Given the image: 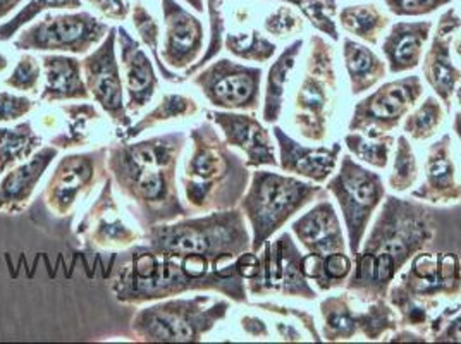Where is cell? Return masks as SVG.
<instances>
[{"label":"cell","instance_id":"cell-1","mask_svg":"<svg viewBox=\"0 0 461 344\" xmlns=\"http://www.w3.org/2000/svg\"><path fill=\"white\" fill-rule=\"evenodd\" d=\"M258 268V253L245 251L228 266L198 257H176L133 245L119 253L113 266L111 289L126 305H143L186 293H219L234 303L249 305L247 281Z\"/></svg>","mask_w":461,"mask_h":344},{"label":"cell","instance_id":"cell-2","mask_svg":"<svg viewBox=\"0 0 461 344\" xmlns=\"http://www.w3.org/2000/svg\"><path fill=\"white\" fill-rule=\"evenodd\" d=\"M186 143V131H171L140 141L121 140L107 147V171L130 202L141 230L194 213L177 190L176 172Z\"/></svg>","mask_w":461,"mask_h":344},{"label":"cell","instance_id":"cell-3","mask_svg":"<svg viewBox=\"0 0 461 344\" xmlns=\"http://www.w3.org/2000/svg\"><path fill=\"white\" fill-rule=\"evenodd\" d=\"M434 209L420 200L385 195L368 238L353 257L345 289L362 303L387 298V291L408 262L436 240Z\"/></svg>","mask_w":461,"mask_h":344},{"label":"cell","instance_id":"cell-4","mask_svg":"<svg viewBox=\"0 0 461 344\" xmlns=\"http://www.w3.org/2000/svg\"><path fill=\"white\" fill-rule=\"evenodd\" d=\"M192 153L185 162L181 186L193 212L236 209L250 185L247 160L234 152L207 117L190 130Z\"/></svg>","mask_w":461,"mask_h":344},{"label":"cell","instance_id":"cell-5","mask_svg":"<svg viewBox=\"0 0 461 344\" xmlns=\"http://www.w3.org/2000/svg\"><path fill=\"white\" fill-rule=\"evenodd\" d=\"M143 240L155 251L198 257L217 266H228L251 249L250 228L240 207L157 224L143 231Z\"/></svg>","mask_w":461,"mask_h":344},{"label":"cell","instance_id":"cell-6","mask_svg":"<svg viewBox=\"0 0 461 344\" xmlns=\"http://www.w3.org/2000/svg\"><path fill=\"white\" fill-rule=\"evenodd\" d=\"M461 294V257L455 251L430 249L419 251L400 272L387 291V302L398 312L400 325L429 327L430 312L439 298Z\"/></svg>","mask_w":461,"mask_h":344},{"label":"cell","instance_id":"cell-7","mask_svg":"<svg viewBox=\"0 0 461 344\" xmlns=\"http://www.w3.org/2000/svg\"><path fill=\"white\" fill-rule=\"evenodd\" d=\"M324 186L293 174L255 169L240 202L251 234V251H260L274 234L313 200L326 198Z\"/></svg>","mask_w":461,"mask_h":344},{"label":"cell","instance_id":"cell-8","mask_svg":"<svg viewBox=\"0 0 461 344\" xmlns=\"http://www.w3.org/2000/svg\"><path fill=\"white\" fill-rule=\"evenodd\" d=\"M230 308V300H213L209 294L158 300L138 310L131 334L143 343H200L228 317Z\"/></svg>","mask_w":461,"mask_h":344},{"label":"cell","instance_id":"cell-9","mask_svg":"<svg viewBox=\"0 0 461 344\" xmlns=\"http://www.w3.org/2000/svg\"><path fill=\"white\" fill-rule=\"evenodd\" d=\"M338 77L334 69V47L322 35L310 39L305 75L294 98L293 122L308 141L322 143L329 134L334 113Z\"/></svg>","mask_w":461,"mask_h":344},{"label":"cell","instance_id":"cell-10","mask_svg":"<svg viewBox=\"0 0 461 344\" xmlns=\"http://www.w3.org/2000/svg\"><path fill=\"white\" fill-rule=\"evenodd\" d=\"M326 190L338 202L345 221L348 249L355 257L366 240L374 213L384 202V181L379 172L370 171L351 155H343L339 167L326 181Z\"/></svg>","mask_w":461,"mask_h":344},{"label":"cell","instance_id":"cell-11","mask_svg":"<svg viewBox=\"0 0 461 344\" xmlns=\"http://www.w3.org/2000/svg\"><path fill=\"white\" fill-rule=\"evenodd\" d=\"M111 26L88 11L52 14L45 13L41 20L32 23L14 40L21 52H50L86 56L107 37Z\"/></svg>","mask_w":461,"mask_h":344},{"label":"cell","instance_id":"cell-12","mask_svg":"<svg viewBox=\"0 0 461 344\" xmlns=\"http://www.w3.org/2000/svg\"><path fill=\"white\" fill-rule=\"evenodd\" d=\"M303 253L298 249L291 232H281L274 241H267L258 251V268L247 281L251 296L281 294L313 302L317 291L305 274Z\"/></svg>","mask_w":461,"mask_h":344},{"label":"cell","instance_id":"cell-13","mask_svg":"<svg viewBox=\"0 0 461 344\" xmlns=\"http://www.w3.org/2000/svg\"><path fill=\"white\" fill-rule=\"evenodd\" d=\"M319 310L322 317V339L330 343L349 341L357 336L377 341L400 327L396 310L387 298L366 303V310H357L353 296L341 293L324 298Z\"/></svg>","mask_w":461,"mask_h":344},{"label":"cell","instance_id":"cell-14","mask_svg":"<svg viewBox=\"0 0 461 344\" xmlns=\"http://www.w3.org/2000/svg\"><path fill=\"white\" fill-rule=\"evenodd\" d=\"M264 71L230 59H213L196 75L193 85L219 111L255 113L260 107Z\"/></svg>","mask_w":461,"mask_h":344},{"label":"cell","instance_id":"cell-15","mask_svg":"<svg viewBox=\"0 0 461 344\" xmlns=\"http://www.w3.org/2000/svg\"><path fill=\"white\" fill-rule=\"evenodd\" d=\"M422 95L420 77L411 75L387 81L355 105L348 131H358L370 138L389 134L402 124Z\"/></svg>","mask_w":461,"mask_h":344},{"label":"cell","instance_id":"cell-16","mask_svg":"<svg viewBox=\"0 0 461 344\" xmlns=\"http://www.w3.org/2000/svg\"><path fill=\"white\" fill-rule=\"evenodd\" d=\"M107 174V147H100L94 152L66 155L50 174L41 196L50 211L66 215Z\"/></svg>","mask_w":461,"mask_h":344},{"label":"cell","instance_id":"cell-17","mask_svg":"<svg viewBox=\"0 0 461 344\" xmlns=\"http://www.w3.org/2000/svg\"><path fill=\"white\" fill-rule=\"evenodd\" d=\"M117 28L111 26L107 37L81 60L83 77L92 98L122 131L131 126V114L124 102V81L115 56Z\"/></svg>","mask_w":461,"mask_h":344},{"label":"cell","instance_id":"cell-18","mask_svg":"<svg viewBox=\"0 0 461 344\" xmlns=\"http://www.w3.org/2000/svg\"><path fill=\"white\" fill-rule=\"evenodd\" d=\"M461 30V16L456 9L449 7L438 21L430 45L423 54L422 73L427 85L442 102L446 111H451V98L461 81V69L451 59L453 35Z\"/></svg>","mask_w":461,"mask_h":344},{"label":"cell","instance_id":"cell-19","mask_svg":"<svg viewBox=\"0 0 461 344\" xmlns=\"http://www.w3.org/2000/svg\"><path fill=\"white\" fill-rule=\"evenodd\" d=\"M162 60L174 71H186L202 58L205 47L203 23L176 0H162Z\"/></svg>","mask_w":461,"mask_h":344},{"label":"cell","instance_id":"cell-20","mask_svg":"<svg viewBox=\"0 0 461 344\" xmlns=\"http://www.w3.org/2000/svg\"><path fill=\"white\" fill-rule=\"evenodd\" d=\"M205 114L230 147L245 153L250 169L279 167L270 131L255 115L236 111H205Z\"/></svg>","mask_w":461,"mask_h":344},{"label":"cell","instance_id":"cell-21","mask_svg":"<svg viewBox=\"0 0 461 344\" xmlns=\"http://www.w3.org/2000/svg\"><path fill=\"white\" fill-rule=\"evenodd\" d=\"M272 134L279 152V167L286 174L324 185L338 169L343 152L341 143H332L329 147H307L276 124Z\"/></svg>","mask_w":461,"mask_h":344},{"label":"cell","instance_id":"cell-22","mask_svg":"<svg viewBox=\"0 0 461 344\" xmlns=\"http://www.w3.org/2000/svg\"><path fill=\"white\" fill-rule=\"evenodd\" d=\"M117 43L121 49L124 92L128 95L126 109L130 114H140L154 100L158 90L154 60L149 58L141 41L122 24L117 26Z\"/></svg>","mask_w":461,"mask_h":344},{"label":"cell","instance_id":"cell-23","mask_svg":"<svg viewBox=\"0 0 461 344\" xmlns=\"http://www.w3.org/2000/svg\"><path fill=\"white\" fill-rule=\"evenodd\" d=\"M114 181L111 174L104 179V188L95 204L83 217L77 234L90 232V240L100 249H130L136 245L140 234L122 222L114 200Z\"/></svg>","mask_w":461,"mask_h":344},{"label":"cell","instance_id":"cell-24","mask_svg":"<svg viewBox=\"0 0 461 344\" xmlns=\"http://www.w3.org/2000/svg\"><path fill=\"white\" fill-rule=\"evenodd\" d=\"M411 198L432 205L461 202V185L456 181V169L451 157V134H442L429 147L425 179L411 192Z\"/></svg>","mask_w":461,"mask_h":344},{"label":"cell","instance_id":"cell-25","mask_svg":"<svg viewBox=\"0 0 461 344\" xmlns=\"http://www.w3.org/2000/svg\"><path fill=\"white\" fill-rule=\"evenodd\" d=\"M291 231L307 253L327 255L348 249V240L343 234L338 212L327 198H322L298 217L291 224Z\"/></svg>","mask_w":461,"mask_h":344},{"label":"cell","instance_id":"cell-26","mask_svg":"<svg viewBox=\"0 0 461 344\" xmlns=\"http://www.w3.org/2000/svg\"><path fill=\"white\" fill-rule=\"evenodd\" d=\"M58 155V147H41L28 160L5 172L0 181V212L18 213L23 211L37 190L40 179Z\"/></svg>","mask_w":461,"mask_h":344},{"label":"cell","instance_id":"cell-27","mask_svg":"<svg viewBox=\"0 0 461 344\" xmlns=\"http://www.w3.org/2000/svg\"><path fill=\"white\" fill-rule=\"evenodd\" d=\"M434 30L432 21H398L383 40L387 73L403 75L422 64L423 50Z\"/></svg>","mask_w":461,"mask_h":344},{"label":"cell","instance_id":"cell-28","mask_svg":"<svg viewBox=\"0 0 461 344\" xmlns=\"http://www.w3.org/2000/svg\"><path fill=\"white\" fill-rule=\"evenodd\" d=\"M45 73V86L40 94L41 102H66V100H90L81 60L69 54H45L41 58Z\"/></svg>","mask_w":461,"mask_h":344},{"label":"cell","instance_id":"cell-29","mask_svg":"<svg viewBox=\"0 0 461 344\" xmlns=\"http://www.w3.org/2000/svg\"><path fill=\"white\" fill-rule=\"evenodd\" d=\"M343 60L349 79L351 95H364L377 86L385 75L387 64L366 43L346 37L343 39Z\"/></svg>","mask_w":461,"mask_h":344},{"label":"cell","instance_id":"cell-30","mask_svg":"<svg viewBox=\"0 0 461 344\" xmlns=\"http://www.w3.org/2000/svg\"><path fill=\"white\" fill-rule=\"evenodd\" d=\"M302 49H303V40H293L269 68L267 79H266V90H264V102H262V117L266 124H276L281 119L283 107H285L286 83Z\"/></svg>","mask_w":461,"mask_h":344},{"label":"cell","instance_id":"cell-31","mask_svg":"<svg viewBox=\"0 0 461 344\" xmlns=\"http://www.w3.org/2000/svg\"><path fill=\"white\" fill-rule=\"evenodd\" d=\"M338 23L348 35L375 47L383 32L391 24V18L375 4H355L338 11Z\"/></svg>","mask_w":461,"mask_h":344},{"label":"cell","instance_id":"cell-32","mask_svg":"<svg viewBox=\"0 0 461 344\" xmlns=\"http://www.w3.org/2000/svg\"><path fill=\"white\" fill-rule=\"evenodd\" d=\"M305 274L308 279L315 283L321 291H332L338 287H345L348 277L353 270V257L346 255V251H336L327 255L307 253L303 257Z\"/></svg>","mask_w":461,"mask_h":344},{"label":"cell","instance_id":"cell-33","mask_svg":"<svg viewBox=\"0 0 461 344\" xmlns=\"http://www.w3.org/2000/svg\"><path fill=\"white\" fill-rule=\"evenodd\" d=\"M41 136L32 121H23L13 128H0V174H5L39 152Z\"/></svg>","mask_w":461,"mask_h":344},{"label":"cell","instance_id":"cell-34","mask_svg":"<svg viewBox=\"0 0 461 344\" xmlns=\"http://www.w3.org/2000/svg\"><path fill=\"white\" fill-rule=\"evenodd\" d=\"M198 111H200L198 104L190 96L167 94L150 113H147L138 122L131 124L128 130H124L126 133L122 136V140H126V141L135 140L140 134L152 130L158 124H164V122L174 121V119L192 117V115L198 114Z\"/></svg>","mask_w":461,"mask_h":344},{"label":"cell","instance_id":"cell-35","mask_svg":"<svg viewBox=\"0 0 461 344\" xmlns=\"http://www.w3.org/2000/svg\"><path fill=\"white\" fill-rule=\"evenodd\" d=\"M131 21L135 26L136 33L140 37V41L145 49H149L152 60H154L160 77H164L169 83H181L185 81L183 77L176 75V71L167 68L166 62L162 60V56L158 52V41H160V24L155 20L154 14L145 7L143 2L136 0L135 4H131Z\"/></svg>","mask_w":461,"mask_h":344},{"label":"cell","instance_id":"cell-36","mask_svg":"<svg viewBox=\"0 0 461 344\" xmlns=\"http://www.w3.org/2000/svg\"><path fill=\"white\" fill-rule=\"evenodd\" d=\"M83 7V0H28L16 14L0 24V41H9L14 39L16 33L24 26L32 24L45 13L52 11H77Z\"/></svg>","mask_w":461,"mask_h":344},{"label":"cell","instance_id":"cell-37","mask_svg":"<svg viewBox=\"0 0 461 344\" xmlns=\"http://www.w3.org/2000/svg\"><path fill=\"white\" fill-rule=\"evenodd\" d=\"M394 141L396 140L391 134L370 138V136L358 133V131H349L345 136V145L349 155L374 169L387 167L389 153H391Z\"/></svg>","mask_w":461,"mask_h":344},{"label":"cell","instance_id":"cell-38","mask_svg":"<svg viewBox=\"0 0 461 344\" xmlns=\"http://www.w3.org/2000/svg\"><path fill=\"white\" fill-rule=\"evenodd\" d=\"M224 49H228L234 58L260 64L269 62L277 52V45L264 37L258 30L224 35Z\"/></svg>","mask_w":461,"mask_h":344},{"label":"cell","instance_id":"cell-39","mask_svg":"<svg viewBox=\"0 0 461 344\" xmlns=\"http://www.w3.org/2000/svg\"><path fill=\"white\" fill-rule=\"evenodd\" d=\"M444 121L442 102L436 95H429L422 104L404 117L403 133L411 140L423 141L438 133Z\"/></svg>","mask_w":461,"mask_h":344},{"label":"cell","instance_id":"cell-40","mask_svg":"<svg viewBox=\"0 0 461 344\" xmlns=\"http://www.w3.org/2000/svg\"><path fill=\"white\" fill-rule=\"evenodd\" d=\"M296 7L302 16L322 35L332 41H339L338 30V2L336 0H274Z\"/></svg>","mask_w":461,"mask_h":344},{"label":"cell","instance_id":"cell-41","mask_svg":"<svg viewBox=\"0 0 461 344\" xmlns=\"http://www.w3.org/2000/svg\"><path fill=\"white\" fill-rule=\"evenodd\" d=\"M419 179V160L406 134L398 136L393 171L389 174L387 185L394 193H404L413 188Z\"/></svg>","mask_w":461,"mask_h":344},{"label":"cell","instance_id":"cell-42","mask_svg":"<svg viewBox=\"0 0 461 344\" xmlns=\"http://www.w3.org/2000/svg\"><path fill=\"white\" fill-rule=\"evenodd\" d=\"M64 114L69 119L66 131L59 133L56 138L50 140V145L60 149H73L86 143V124L100 115L96 113L95 107L90 104H73L62 107Z\"/></svg>","mask_w":461,"mask_h":344},{"label":"cell","instance_id":"cell-43","mask_svg":"<svg viewBox=\"0 0 461 344\" xmlns=\"http://www.w3.org/2000/svg\"><path fill=\"white\" fill-rule=\"evenodd\" d=\"M224 2L226 0H207V11H209V23H211V33H209V43L202 58L198 59L186 71H183V79L196 75L202 68H205L209 62L221 54L224 49V35H226V23H224Z\"/></svg>","mask_w":461,"mask_h":344},{"label":"cell","instance_id":"cell-44","mask_svg":"<svg viewBox=\"0 0 461 344\" xmlns=\"http://www.w3.org/2000/svg\"><path fill=\"white\" fill-rule=\"evenodd\" d=\"M40 77H41V64L39 59L32 54H23L18 64L14 66L11 77H5V86L18 92H39Z\"/></svg>","mask_w":461,"mask_h":344},{"label":"cell","instance_id":"cell-45","mask_svg":"<svg viewBox=\"0 0 461 344\" xmlns=\"http://www.w3.org/2000/svg\"><path fill=\"white\" fill-rule=\"evenodd\" d=\"M429 336L434 343H461V305L447 306L432 319Z\"/></svg>","mask_w":461,"mask_h":344},{"label":"cell","instance_id":"cell-46","mask_svg":"<svg viewBox=\"0 0 461 344\" xmlns=\"http://www.w3.org/2000/svg\"><path fill=\"white\" fill-rule=\"evenodd\" d=\"M264 30L272 37L285 39L289 35L303 32V18L288 7V4L279 5L264 20Z\"/></svg>","mask_w":461,"mask_h":344},{"label":"cell","instance_id":"cell-47","mask_svg":"<svg viewBox=\"0 0 461 344\" xmlns=\"http://www.w3.org/2000/svg\"><path fill=\"white\" fill-rule=\"evenodd\" d=\"M249 305L255 306V308H258V310H264V312H269V313H274V315L289 317V319H293V321H296V322H300V324L303 325V329L307 330V334L310 336L312 341H315V343L324 341V339H322V334H321V330H319V327H317L315 317H313L310 312H307V310H303V308H293V306L281 305V303H276V302H270V300L257 302V303H249Z\"/></svg>","mask_w":461,"mask_h":344},{"label":"cell","instance_id":"cell-48","mask_svg":"<svg viewBox=\"0 0 461 344\" xmlns=\"http://www.w3.org/2000/svg\"><path fill=\"white\" fill-rule=\"evenodd\" d=\"M453 0H384L387 11L398 18H423L438 13Z\"/></svg>","mask_w":461,"mask_h":344},{"label":"cell","instance_id":"cell-49","mask_svg":"<svg viewBox=\"0 0 461 344\" xmlns=\"http://www.w3.org/2000/svg\"><path fill=\"white\" fill-rule=\"evenodd\" d=\"M33 107L35 102L28 96L0 92V122H16L30 114Z\"/></svg>","mask_w":461,"mask_h":344},{"label":"cell","instance_id":"cell-50","mask_svg":"<svg viewBox=\"0 0 461 344\" xmlns=\"http://www.w3.org/2000/svg\"><path fill=\"white\" fill-rule=\"evenodd\" d=\"M90 7L107 21H124L131 14V4L128 0H85Z\"/></svg>","mask_w":461,"mask_h":344},{"label":"cell","instance_id":"cell-51","mask_svg":"<svg viewBox=\"0 0 461 344\" xmlns=\"http://www.w3.org/2000/svg\"><path fill=\"white\" fill-rule=\"evenodd\" d=\"M241 329L251 338H269L270 336L269 325L266 324L264 319L255 315H245L241 319Z\"/></svg>","mask_w":461,"mask_h":344},{"label":"cell","instance_id":"cell-52","mask_svg":"<svg viewBox=\"0 0 461 344\" xmlns=\"http://www.w3.org/2000/svg\"><path fill=\"white\" fill-rule=\"evenodd\" d=\"M276 330H277L279 338L283 341H286V343H302V341H305V338L300 332V329L293 324H288V322H277L276 324Z\"/></svg>","mask_w":461,"mask_h":344},{"label":"cell","instance_id":"cell-53","mask_svg":"<svg viewBox=\"0 0 461 344\" xmlns=\"http://www.w3.org/2000/svg\"><path fill=\"white\" fill-rule=\"evenodd\" d=\"M387 341H391V343H425L427 338H425V334L410 330V327H408V329H402V330L396 329L394 334L391 338H387Z\"/></svg>","mask_w":461,"mask_h":344},{"label":"cell","instance_id":"cell-54","mask_svg":"<svg viewBox=\"0 0 461 344\" xmlns=\"http://www.w3.org/2000/svg\"><path fill=\"white\" fill-rule=\"evenodd\" d=\"M24 0H0V21L9 18L14 11H18Z\"/></svg>","mask_w":461,"mask_h":344},{"label":"cell","instance_id":"cell-55","mask_svg":"<svg viewBox=\"0 0 461 344\" xmlns=\"http://www.w3.org/2000/svg\"><path fill=\"white\" fill-rule=\"evenodd\" d=\"M183 2H186L190 7H192L194 13H198V14H202L203 13V0H183Z\"/></svg>","mask_w":461,"mask_h":344},{"label":"cell","instance_id":"cell-56","mask_svg":"<svg viewBox=\"0 0 461 344\" xmlns=\"http://www.w3.org/2000/svg\"><path fill=\"white\" fill-rule=\"evenodd\" d=\"M453 131H455V134L458 136V140L461 141V111H458L455 114V119H453Z\"/></svg>","mask_w":461,"mask_h":344},{"label":"cell","instance_id":"cell-57","mask_svg":"<svg viewBox=\"0 0 461 344\" xmlns=\"http://www.w3.org/2000/svg\"><path fill=\"white\" fill-rule=\"evenodd\" d=\"M9 68V59L5 58L4 54H0V73H4Z\"/></svg>","mask_w":461,"mask_h":344},{"label":"cell","instance_id":"cell-58","mask_svg":"<svg viewBox=\"0 0 461 344\" xmlns=\"http://www.w3.org/2000/svg\"><path fill=\"white\" fill-rule=\"evenodd\" d=\"M455 98H456V104H460L461 105V86H456V90H455Z\"/></svg>","mask_w":461,"mask_h":344},{"label":"cell","instance_id":"cell-59","mask_svg":"<svg viewBox=\"0 0 461 344\" xmlns=\"http://www.w3.org/2000/svg\"><path fill=\"white\" fill-rule=\"evenodd\" d=\"M455 52L461 58V39L455 41Z\"/></svg>","mask_w":461,"mask_h":344},{"label":"cell","instance_id":"cell-60","mask_svg":"<svg viewBox=\"0 0 461 344\" xmlns=\"http://www.w3.org/2000/svg\"><path fill=\"white\" fill-rule=\"evenodd\" d=\"M460 257H461V255H460Z\"/></svg>","mask_w":461,"mask_h":344}]
</instances>
